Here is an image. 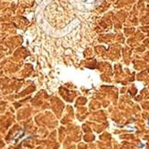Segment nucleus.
Returning <instances> with one entry per match:
<instances>
[]
</instances>
